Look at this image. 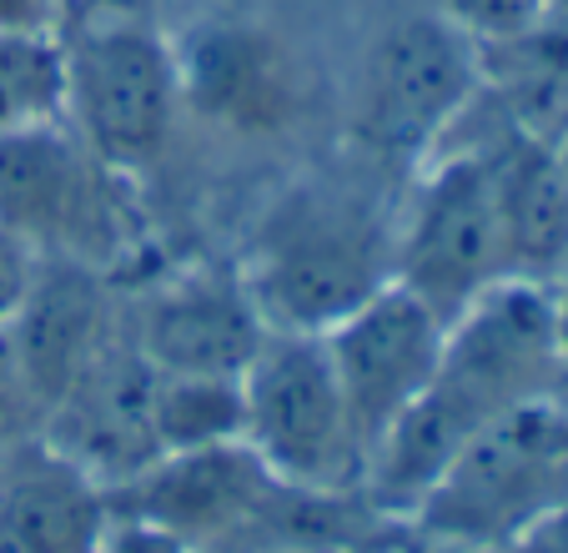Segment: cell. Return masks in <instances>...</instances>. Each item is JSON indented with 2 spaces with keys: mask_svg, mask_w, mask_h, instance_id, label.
Returning a JSON list of instances; mask_svg holds the SVG:
<instances>
[{
  "mask_svg": "<svg viewBox=\"0 0 568 553\" xmlns=\"http://www.w3.org/2000/svg\"><path fill=\"white\" fill-rule=\"evenodd\" d=\"M548 393H568L554 288L498 282L448 322L428 388L367 453L357 499L403 529L473 433Z\"/></svg>",
  "mask_w": 568,
  "mask_h": 553,
  "instance_id": "6da1fadb",
  "label": "cell"
},
{
  "mask_svg": "<svg viewBox=\"0 0 568 553\" xmlns=\"http://www.w3.org/2000/svg\"><path fill=\"white\" fill-rule=\"evenodd\" d=\"M393 237L397 212L367 192L302 181L262 212L236 272L272 332L322 338L393 282Z\"/></svg>",
  "mask_w": 568,
  "mask_h": 553,
  "instance_id": "7a4b0ae2",
  "label": "cell"
},
{
  "mask_svg": "<svg viewBox=\"0 0 568 553\" xmlns=\"http://www.w3.org/2000/svg\"><path fill=\"white\" fill-rule=\"evenodd\" d=\"M61 46L65 127L121 177L161 161L182 117L176 46L141 11H71Z\"/></svg>",
  "mask_w": 568,
  "mask_h": 553,
  "instance_id": "3957f363",
  "label": "cell"
},
{
  "mask_svg": "<svg viewBox=\"0 0 568 553\" xmlns=\"http://www.w3.org/2000/svg\"><path fill=\"white\" fill-rule=\"evenodd\" d=\"M568 503V393H548L468 438L403 529L423 539L514 543Z\"/></svg>",
  "mask_w": 568,
  "mask_h": 553,
  "instance_id": "277c9868",
  "label": "cell"
},
{
  "mask_svg": "<svg viewBox=\"0 0 568 553\" xmlns=\"http://www.w3.org/2000/svg\"><path fill=\"white\" fill-rule=\"evenodd\" d=\"M131 177L111 171L65 121L0 137V222L45 262L116 272L136 247Z\"/></svg>",
  "mask_w": 568,
  "mask_h": 553,
  "instance_id": "5b68a950",
  "label": "cell"
},
{
  "mask_svg": "<svg viewBox=\"0 0 568 553\" xmlns=\"http://www.w3.org/2000/svg\"><path fill=\"white\" fill-rule=\"evenodd\" d=\"M242 443L297 493L347 499L363 489V443L312 332H267L242 373Z\"/></svg>",
  "mask_w": 568,
  "mask_h": 553,
  "instance_id": "8992f818",
  "label": "cell"
},
{
  "mask_svg": "<svg viewBox=\"0 0 568 553\" xmlns=\"http://www.w3.org/2000/svg\"><path fill=\"white\" fill-rule=\"evenodd\" d=\"M393 282L423 298L443 322L508 282L483 137L463 147L448 141L423 161L408 202L397 207Z\"/></svg>",
  "mask_w": 568,
  "mask_h": 553,
  "instance_id": "52a82bcc",
  "label": "cell"
},
{
  "mask_svg": "<svg viewBox=\"0 0 568 553\" xmlns=\"http://www.w3.org/2000/svg\"><path fill=\"white\" fill-rule=\"evenodd\" d=\"M483 97V56L453 21L413 16L377 36L357 86V137L383 161H428Z\"/></svg>",
  "mask_w": 568,
  "mask_h": 553,
  "instance_id": "ba28073f",
  "label": "cell"
},
{
  "mask_svg": "<svg viewBox=\"0 0 568 553\" xmlns=\"http://www.w3.org/2000/svg\"><path fill=\"white\" fill-rule=\"evenodd\" d=\"M443 338H448V322L397 282H387L337 328L322 332V348H327L337 393L347 403L363 453H373L377 438L418 403L438 368Z\"/></svg>",
  "mask_w": 568,
  "mask_h": 553,
  "instance_id": "9c48e42d",
  "label": "cell"
},
{
  "mask_svg": "<svg viewBox=\"0 0 568 553\" xmlns=\"http://www.w3.org/2000/svg\"><path fill=\"white\" fill-rule=\"evenodd\" d=\"M267 332L236 267L161 276L136 298L126 322V338L156 378H242Z\"/></svg>",
  "mask_w": 568,
  "mask_h": 553,
  "instance_id": "30bf717a",
  "label": "cell"
},
{
  "mask_svg": "<svg viewBox=\"0 0 568 553\" xmlns=\"http://www.w3.org/2000/svg\"><path fill=\"white\" fill-rule=\"evenodd\" d=\"M282 493L287 489L262 469L247 443H216L156 458L141 479L111 493V509L161 523L196 553H216L252 529H267Z\"/></svg>",
  "mask_w": 568,
  "mask_h": 553,
  "instance_id": "8fae6325",
  "label": "cell"
},
{
  "mask_svg": "<svg viewBox=\"0 0 568 553\" xmlns=\"http://www.w3.org/2000/svg\"><path fill=\"white\" fill-rule=\"evenodd\" d=\"M151 398H156V373H151V362L141 358L136 342L121 328L87 362V373L55 398V408L41 418L36 433L55 453L71 458L87 479H97L106 493H116L161 458Z\"/></svg>",
  "mask_w": 568,
  "mask_h": 553,
  "instance_id": "7c38bea8",
  "label": "cell"
},
{
  "mask_svg": "<svg viewBox=\"0 0 568 553\" xmlns=\"http://www.w3.org/2000/svg\"><path fill=\"white\" fill-rule=\"evenodd\" d=\"M176 46L182 76V111L236 137H267L282 131L297 111V71L277 36L242 21L196 26Z\"/></svg>",
  "mask_w": 568,
  "mask_h": 553,
  "instance_id": "4fadbf2b",
  "label": "cell"
},
{
  "mask_svg": "<svg viewBox=\"0 0 568 553\" xmlns=\"http://www.w3.org/2000/svg\"><path fill=\"white\" fill-rule=\"evenodd\" d=\"M126 322L111 302V276L75 262H45L21 312L6 322V342L31 393L36 428L55 408V398L87 373V362L106 348Z\"/></svg>",
  "mask_w": 568,
  "mask_h": 553,
  "instance_id": "5bb4252c",
  "label": "cell"
},
{
  "mask_svg": "<svg viewBox=\"0 0 568 553\" xmlns=\"http://www.w3.org/2000/svg\"><path fill=\"white\" fill-rule=\"evenodd\" d=\"M111 493L41 433L0 448V553H97Z\"/></svg>",
  "mask_w": 568,
  "mask_h": 553,
  "instance_id": "9a60e30c",
  "label": "cell"
},
{
  "mask_svg": "<svg viewBox=\"0 0 568 553\" xmlns=\"http://www.w3.org/2000/svg\"><path fill=\"white\" fill-rule=\"evenodd\" d=\"M488 147V177H494L498 242H504L508 282H544L558 288L568 276V177L544 137L514 131L498 121Z\"/></svg>",
  "mask_w": 568,
  "mask_h": 553,
  "instance_id": "2e32d148",
  "label": "cell"
},
{
  "mask_svg": "<svg viewBox=\"0 0 568 553\" xmlns=\"http://www.w3.org/2000/svg\"><path fill=\"white\" fill-rule=\"evenodd\" d=\"M65 121V46L55 31H0V137Z\"/></svg>",
  "mask_w": 568,
  "mask_h": 553,
  "instance_id": "e0dca14e",
  "label": "cell"
},
{
  "mask_svg": "<svg viewBox=\"0 0 568 553\" xmlns=\"http://www.w3.org/2000/svg\"><path fill=\"white\" fill-rule=\"evenodd\" d=\"M151 418L161 458L242 443V378H156Z\"/></svg>",
  "mask_w": 568,
  "mask_h": 553,
  "instance_id": "ac0fdd59",
  "label": "cell"
},
{
  "mask_svg": "<svg viewBox=\"0 0 568 553\" xmlns=\"http://www.w3.org/2000/svg\"><path fill=\"white\" fill-rule=\"evenodd\" d=\"M438 16L468 31L473 41H498L544 16V0H438Z\"/></svg>",
  "mask_w": 568,
  "mask_h": 553,
  "instance_id": "d6986e66",
  "label": "cell"
},
{
  "mask_svg": "<svg viewBox=\"0 0 568 553\" xmlns=\"http://www.w3.org/2000/svg\"><path fill=\"white\" fill-rule=\"evenodd\" d=\"M41 267H45V257L0 222V332H6V322L21 312L26 292H31L36 276H41Z\"/></svg>",
  "mask_w": 568,
  "mask_h": 553,
  "instance_id": "ffe728a7",
  "label": "cell"
},
{
  "mask_svg": "<svg viewBox=\"0 0 568 553\" xmlns=\"http://www.w3.org/2000/svg\"><path fill=\"white\" fill-rule=\"evenodd\" d=\"M97 553H196V549L186 539H176V533H166L161 523L111 509L106 533H101Z\"/></svg>",
  "mask_w": 568,
  "mask_h": 553,
  "instance_id": "44dd1931",
  "label": "cell"
},
{
  "mask_svg": "<svg viewBox=\"0 0 568 553\" xmlns=\"http://www.w3.org/2000/svg\"><path fill=\"white\" fill-rule=\"evenodd\" d=\"M26 433H36V408L21 383V368H16V358H11V342L0 332V448Z\"/></svg>",
  "mask_w": 568,
  "mask_h": 553,
  "instance_id": "7402d4cb",
  "label": "cell"
},
{
  "mask_svg": "<svg viewBox=\"0 0 568 553\" xmlns=\"http://www.w3.org/2000/svg\"><path fill=\"white\" fill-rule=\"evenodd\" d=\"M61 21V0H0V31H55Z\"/></svg>",
  "mask_w": 568,
  "mask_h": 553,
  "instance_id": "603a6c76",
  "label": "cell"
},
{
  "mask_svg": "<svg viewBox=\"0 0 568 553\" xmlns=\"http://www.w3.org/2000/svg\"><path fill=\"white\" fill-rule=\"evenodd\" d=\"M514 553H568V503H558L538 523H528L514 539Z\"/></svg>",
  "mask_w": 568,
  "mask_h": 553,
  "instance_id": "cb8c5ba5",
  "label": "cell"
},
{
  "mask_svg": "<svg viewBox=\"0 0 568 553\" xmlns=\"http://www.w3.org/2000/svg\"><path fill=\"white\" fill-rule=\"evenodd\" d=\"M403 553H514V543H463V539H423V533H408Z\"/></svg>",
  "mask_w": 568,
  "mask_h": 553,
  "instance_id": "d4e9b609",
  "label": "cell"
},
{
  "mask_svg": "<svg viewBox=\"0 0 568 553\" xmlns=\"http://www.w3.org/2000/svg\"><path fill=\"white\" fill-rule=\"evenodd\" d=\"M554 328H558V358H564V378H568V276L554 288Z\"/></svg>",
  "mask_w": 568,
  "mask_h": 553,
  "instance_id": "484cf974",
  "label": "cell"
},
{
  "mask_svg": "<svg viewBox=\"0 0 568 553\" xmlns=\"http://www.w3.org/2000/svg\"><path fill=\"white\" fill-rule=\"evenodd\" d=\"M548 147H554L558 167H564V177H568V121H564V127H558V131H554V141H548Z\"/></svg>",
  "mask_w": 568,
  "mask_h": 553,
  "instance_id": "4316f807",
  "label": "cell"
},
{
  "mask_svg": "<svg viewBox=\"0 0 568 553\" xmlns=\"http://www.w3.org/2000/svg\"><path fill=\"white\" fill-rule=\"evenodd\" d=\"M544 16H554V21H568V0H544Z\"/></svg>",
  "mask_w": 568,
  "mask_h": 553,
  "instance_id": "83f0119b",
  "label": "cell"
},
{
  "mask_svg": "<svg viewBox=\"0 0 568 553\" xmlns=\"http://www.w3.org/2000/svg\"><path fill=\"white\" fill-rule=\"evenodd\" d=\"M61 6H65V16H71V11H75V6H81V0H61Z\"/></svg>",
  "mask_w": 568,
  "mask_h": 553,
  "instance_id": "f1b7e54d",
  "label": "cell"
}]
</instances>
